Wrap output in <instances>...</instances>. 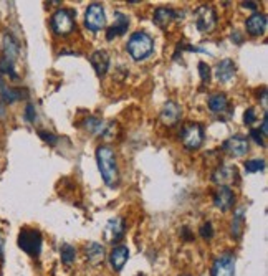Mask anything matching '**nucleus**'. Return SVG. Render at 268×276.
Instances as JSON below:
<instances>
[{
    "label": "nucleus",
    "mask_w": 268,
    "mask_h": 276,
    "mask_svg": "<svg viewBox=\"0 0 268 276\" xmlns=\"http://www.w3.org/2000/svg\"><path fill=\"white\" fill-rule=\"evenodd\" d=\"M235 73H237V66H235V63L229 60V58H225V60H220L217 63V66H215V78L220 83H229L232 81L235 78Z\"/></svg>",
    "instance_id": "obj_17"
},
{
    "label": "nucleus",
    "mask_w": 268,
    "mask_h": 276,
    "mask_svg": "<svg viewBox=\"0 0 268 276\" xmlns=\"http://www.w3.org/2000/svg\"><path fill=\"white\" fill-rule=\"evenodd\" d=\"M38 136L45 141V143H48L50 146H55L56 143H58V137L55 136L53 132H48V131H38Z\"/></svg>",
    "instance_id": "obj_30"
},
{
    "label": "nucleus",
    "mask_w": 268,
    "mask_h": 276,
    "mask_svg": "<svg viewBox=\"0 0 268 276\" xmlns=\"http://www.w3.org/2000/svg\"><path fill=\"white\" fill-rule=\"evenodd\" d=\"M214 205L222 212H227L235 205V194L230 187H218L214 194Z\"/></svg>",
    "instance_id": "obj_12"
},
{
    "label": "nucleus",
    "mask_w": 268,
    "mask_h": 276,
    "mask_svg": "<svg viewBox=\"0 0 268 276\" xmlns=\"http://www.w3.org/2000/svg\"><path fill=\"white\" fill-rule=\"evenodd\" d=\"M200 237L204 240H210L214 237V226L210 222H206L202 226H200Z\"/></svg>",
    "instance_id": "obj_29"
},
{
    "label": "nucleus",
    "mask_w": 268,
    "mask_h": 276,
    "mask_svg": "<svg viewBox=\"0 0 268 276\" xmlns=\"http://www.w3.org/2000/svg\"><path fill=\"white\" fill-rule=\"evenodd\" d=\"M194 20L199 32L209 33L217 27V12L212 5H200L194 13Z\"/></svg>",
    "instance_id": "obj_6"
},
{
    "label": "nucleus",
    "mask_w": 268,
    "mask_h": 276,
    "mask_svg": "<svg viewBox=\"0 0 268 276\" xmlns=\"http://www.w3.org/2000/svg\"><path fill=\"white\" fill-rule=\"evenodd\" d=\"M207 104H209V109L212 111L214 114H222V112H225L229 108V98L224 93H215L209 98Z\"/></svg>",
    "instance_id": "obj_22"
},
{
    "label": "nucleus",
    "mask_w": 268,
    "mask_h": 276,
    "mask_svg": "<svg viewBox=\"0 0 268 276\" xmlns=\"http://www.w3.org/2000/svg\"><path fill=\"white\" fill-rule=\"evenodd\" d=\"M129 258V250L126 245H116L109 253V263L115 271H121Z\"/></svg>",
    "instance_id": "obj_18"
},
{
    "label": "nucleus",
    "mask_w": 268,
    "mask_h": 276,
    "mask_svg": "<svg viewBox=\"0 0 268 276\" xmlns=\"http://www.w3.org/2000/svg\"><path fill=\"white\" fill-rule=\"evenodd\" d=\"M212 276H235V255L232 251L218 255L212 265Z\"/></svg>",
    "instance_id": "obj_9"
},
{
    "label": "nucleus",
    "mask_w": 268,
    "mask_h": 276,
    "mask_svg": "<svg viewBox=\"0 0 268 276\" xmlns=\"http://www.w3.org/2000/svg\"><path fill=\"white\" fill-rule=\"evenodd\" d=\"M28 95V91L24 88H18V86H10L4 81V78L0 76V100L5 104H12V103H17L20 100H25Z\"/></svg>",
    "instance_id": "obj_11"
},
{
    "label": "nucleus",
    "mask_w": 268,
    "mask_h": 276,
    "mask_svg": "<svg viewBox=\"0 0 268 276\" xmlns=\"http://www.w3.org/2000/svg\"><path fill=\"white\" fill-rule=\"evenodd\" d=\"M242 7H243V9H250V10H257L258 9L257 2H242Z\"/></svg>",
    "instance_id": "obj_35"
},
{
    "label": "nucleus",
    "mask_w": 268,
    "mask_h": 276,
    "mask_svg": "<svg viewBox=\"0 0 268 276\" xmlns=\"http://www.w3.org/2000/svg\"><path fill=\"white\" fill-rule=\"evenodd\" d=\"M35 118H37V111H35V106L32 103L27 104L25 108V119L28 123H35Z\"/></svg>",
    "instance_id": "obj_31"
},
{
    "label": "nucleus",
    "mask_w": 268,
    "mask_h": 276,
    "mask_svg": "<svg viewBox=\"0 0 268 276\" xmlns=\"http://www.w3.org/2000/svg\"><path fill=\"white\" fill-rule=\"evenodd\" d=\"M243 212L245 207H240L234 214V220H232V237L234 238H240L243 232Z\"/></svg>",
    "instance_id": "obj_25"
},
{
    "label": "nucleus",
    "mask_w": 268,
    "mask_h": 276,
    "mask_svg": "<svg viewBox=\"0 0 268 276\" xmlns=\"http://www.w3.org/2000/svg\"><path fill=\"white\" fill-rule=\"evenodd\" d=\"M175 18H179L177 12H174L172 9H167V7H159V9H156V12H154L152 22L161 28H166Z\"/></svg>",
    "instance_id": "obj_21"
},
{
    "label": "nucleus",
    "mask_w": 268,
    "mask_h": 276,
    "mask_svg": "<svg viewBox=\"0 0 268 276\" xmlns=\"http://www.w3.org/2000/svg\"><path fill=\"white\" fill-rule=\"evenodd\" d=\"M250 137L255 141L258 146H265V141H263V134L260 132V129H250Z\"/></svg>",
    "instance_id": "obj_33"
},
{
    "label": "nucleus",
    "mask_w": 268,
    "mask_h": 276,
    "mask_svg": "<svg viewBox=\"0 0 268 276\" xmlns=\"http://www.w3.org/2000/svg\"><path fill=\"white\" fill-rule=\"evenodd\" d=\"M129 28V18L121 12L115 13V24L106 30V40H115L116 37H121Z\"/></svg>",
    "instance_id": "obj_16"
},
{
    "label": "nucleus",
    "mask_w": 268,
    "mask_h": 276,
    "mask_svg": "<svg viewBox=\"0 0 268 276\" xmlns=\"http://www.w3.org/2000/svg\"><path fill=\"white\" fill-rule=\"evenodd\" d=\"M222 151L225 154H229L230 157H243L250 151L249 139H247V136H242V134H235V136L224 141Z\"/></svg>",
    "instance_id": "obj_8"
},
{
    "label": "nucleus",
    "mask_w": 268,
    "mask_h": 276,
    "mask_svg": "<svg viewBox=\"0 0 268 276\" xmlns=\"http://www.w3.org/2000/svg\"><path fill=\"white\" fill-rule=\"evenodd\" d=\"M4 238H2V235H0V261H4Z\"/></svg>",
    "instance_id": "obj_36"
},
{
    "label": "nucleus",
    "mask_w": 268,
    "mask_h": 276,
    "mask_svg": "<svg viewBox=\"0 0 268 276\" xmlns=\"http://www.w3.org/2000/svg\"><path fill=\"white\" fill-rule=\"evenodd\" d=\"M18 53H20L18 41L13 38L12 33H5L4 38H2V58L15 65L17 58H18Z\"/></svg>",
    "instance_id": "obj_14"
},
{
    "label": "nucleus",
    "mask_w": 268,
    "mask_h": 276,
    "mask_svg": "<svg viewBox=\"0 0 268 276\" xmlns=\"http://www.w3.org/2000/svg\"><path fill=\"white\" fill-rule=\"evenodd\" d=\"M243 121H245V124H249V126H252L253 123L257 121V112H255V109L253 108H249L245 111V114H243Z\"/></svg>",
    "instance_id": "obj_32"
},
{
    "label": "nucleus",
    "mask_w": 268,
    "mask_h": 276,
    "mask_svg": "<svg viewBox=\"0 0 268 276\" xmlns=\"http://www.w3.org/2000/svg\"><path fill=\"white\" fill-rule=\"evenodd\" d=\"M182 118V108L175 101H167L161 109V121L166 126H174Z\"/></svg>",
    "instance_id": "obj_13"
},
{
    "label": "nucleus",
    "mask_w": 268,
    "mask_h": 276,
    "mask_svg": "<svg viewBox=\"0 0 268 276\" xmlns=\"http://www.w3.org/2000/svg\"><path fill=\"white\" fill-rule=\"evenodd\" d=\"M76 27L75 22V12L70 9H58L52 15V30L60 35V37H66Z\"/></svg>",
    "instance_id": "obj_4"
},
{
    "label": "nucleus",
    "mask_w": 268,
    "mask_h": 276,
    "mask_svg": "<svg viewBox=\"0 0 268 276\" xmlns=\"http://www.w3.org/2000/svg\"><path fill=\"white\" fill-rule=\"evenodd\" d=\"M126 50L131 55L134 61H143L149 58L154 52V40L149 33L146 32H134L128 43H126Z\"/></svg>",
    "instance_id": "obj_2"
},
{
    "label": "nucleus",
    "mask_w": 268,
    "mask_h": 276,
    "mask_svg": "<svg viewBox=\"0 0 268 276\" xmlns=\"http://www.w3.org/2000/svg\"><path fill=\"white\" fill-rule=\"evenodd\" d=\"M199 75H200V80H202L204 84H207L210 81V66L207 65L206 61L199 63Z\"/></svg>",
    "instance_id": "obj_28"
},
{
    "label": "nucleus",
    "mask_w": 268,
    "mask_h": 276,
    "mask_svg": "<svg viewBox=\"0 0 268 276\" xmlns=\"http://www.w3.org/2000/svg\"><path fill=\"white\" fill-rule=\"evenodd\" d=\"M43 245L41 233L35 228H22L18 233V246L22 248L28 257H38Z\"/></svg>",
    "instance_id": "obj_3"
},
{
    "label": "nucleus",
    "mask_w": 268,
    "mask_h": 276,
    "mask_svg": "<svg viewBox=\"0 0 268 276\" xmlns=\"http://www.w3.org/2000/svg\"><path fill=\"white\" fill-rule=\"evenodd\" d=\"M204 136H206V132H204V127L199 123H187L181 131L182 146L189 151L199 149L204 143Z\"/></svg>",
    "instance_id": "obj_5"
},
{
    "label": "nucleus",
    "mask_w": 268,
    "mask_h": 276,
    "mask_svg": "<svg viewBox=\"0 0 268 276\" xmlns=\"http://www.w3.org/2000/svg\"><path fill=\"white\" fill-rule=\"evenodd\" d=\"M212 180L218 187H230L238 182V171L235 166H220L212 174Z\"/></svg>",
    "instance_id": "obj_10"
},
{
    "label": "nucleus",
    "mask_w": 268,
    "mask_h": 276,
    "mask_svg": "<svg viewBox=\"0 0 268 276\" xmlns=\"http://www.w3.org/2000/svg\"><path fill=\"white\" fill-rule=\"evenodd\" d=\"M84 255H86V260L90 263L98 265L104 260V248L96 242H91L84 246Z\"/></svg>",
    "instance_id": "obj_23"
},
{
    "label": "nucleus",
    "mask_w": 268,
    "mask_h": 276,
    "mask_svg": "<svg viewBox=\"0 0 268 276\" xmlns=\"http://www.w3.org/2000/svg\"><path fill=\"white\" fill-rule=\"evenodd\" d=\"M247 33L252 35V37H260L266 30V15L265 13H253L245 22Z\"/></svg>",
    "instance_id": "obj_15"
},
{
    "label": "nucleus",
    "mask_w": 268,
    "mask_h": 276,
    "mask_svg": "<svg viewBox=\"0 0 268 276\" xmlns=\"http://www.w3.org/2000/svg\"><path fill=\"white\" fill-rule=\"evenodd\" d=\"M182 238L186 240V242H192V233H190V230L187 228V226H184V228H182Z\"/></svg>",
    "instance_id": "obj_34"
},
{
    "label": "nucleus",
    "mask_w": 268,
    "mask_h": 276,
    "mask_svg": "<svg viewBox=\"0 0 268 276\" xmlns=\"http://www.w3.org/2000/svg\"><path fill=\"white\" fill-rule=\"evenodd\" d=\"M96 162L100 174L103 177L104 183L108 187H118L119 183V171H118V162H116V154L109 146H100L96 149Z\"/></svg>",
    "instance_id": "obj_1"
},
{
    "label": "nucleus",
    "mask_w": 268,
    "mask_h": 276,
    "mask_svg": "<svg viewBox=\"0 0 268 276\" xmlns=\"http://www.w3.org/2000/svg\"><path fill=\"white\" fill-rule=\"evenodd\" d=\"M181 276H190V274H181Z\"/></svg>",
    "instance_id": "obj_37"
},
{
    "label": "nucleus",
    "mask_w": 268,
    "mask_h": 276,
    "mask_svg": "<svg viewBox=\"0 0 268 276\" xmlns=\"http://www.w3.org/2000/svg\"><path fill=\"white\" fill-rule=\"evenodd\" d=\"M245 171L249 174H255V172H260L265 169V160L263 159H252V160H247L245 164Z\"/></svg>",
    "instance_id": "obj_27"
},
{
    "label": "nucleus",
    "mask_w": 268,
    "mask_h": 276,
    "mask_svg": "<svg viewBox=\"0 0 268 276\" xmlns=\"http://www.w3.org/2000/svg\"><path fill=\"white\" fill-rule=\"evenodd\" d=\"M90 63L91 66L95 68V72L98 76H104L108 73L109 68V55L106 50H96L93 55L90 56Z\"/></svg>",
    "instance_id": "obj_20"
},
{
    "label": "nucleus",
    "mask_w": 268,
    "mask_h": 276,
    "mask_svg": "<svg viewBox=\"0 0 268 276\" xmlns=\"http://www.w3.org/2000/svg\"><path fill=\"white\" fill-rule=\"evenodd\" d=\"M84 25L91 32H100L106 25V13L101 4H91L84 12Z\"/></svg>",
    "instance_id": "obj_7"
},
{
    "label": "nucleus",
    "mask_w": 268,
    "mask_h": 276,
    "mask_svg": "<svg viewBox=\"0 0 268 276\" xmlns=\"http://www.w3.org/2000/svg\"><path fill=\"white\" fill-rule=\"evenodd\" d=\"M60 257H61V261H63V265H72L73 261L76 260V250H75V246L72 245H61V248H60Z\"/></svg>",
    "instance_id": "obj_26"
},
{
    "label": "nucleus",
    "mask_w": 268,
    "mask_h": 276,
    "mask_svg": "<svg viewBox=\"0 0 268 276\" xmlns=\"http://www.w3.org/2000/svg\"><path fill=\"white\" fill-rule=\"evenodd\" d=\"M84 127L91 132V134H96V136H106L108 131H109V124L104 123L103 119L100 118H88L84 121Z\"/></svg>",
    "instance_id": "obj_24"
},
{
    "label": "nucleus",
    "mask_w": 268,
    "mask_h": 276,
    "mask_svg": "<svg viewBox=\"0 0 268 276\" xmlns=\"http://www.w3.org/2000/svg\"><path fill=\"white\" fill-rule=\"evenodd\" d=\"M124 232H126V223L121 217H115L111 218L106 225V238L109 240L111 243H116L119 242L123 237H124Z\"/></svg>",
    "instance_id": "obj_19"
}]
</instances>
